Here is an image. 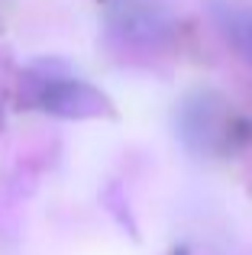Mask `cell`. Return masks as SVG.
I'll return each instance as SVG.
<instances>
[{"instance_id": "3", "label": "cell", "mask_w": 252, "mask_h": 255, "mask_svg": "<svg viewBox=\"0 0 252 255\" xmlns=\"http://www.w3.org/2000/svg\"><path fill=\"white\" fill-rule=\"evenodd\" d=\"M114 29L129 39H158L165 32V19L155 6L139 0H120L114 10Z\"/></svg>"}, {"instance_id": "1", "label": "cell", "mask_w": 252, "mask_h": 255, "mask_svg": "<svg viewBox=\"0 0 252 255\" xmlns=\"http://www.w3.org/2000/svg\"><path fill=\"white\" fill-rule=\"evenodd\" d=\"M178 132L181 139L197 152H223L233 145L236 136V117L227 97L214 91H197L178 110Z\"/></svg>"}, {"instance_id": "2", "label": "cell", "mask_w": 252, "mask_h": 255, "mask_svg": "<svg viewBox=\"0 0 252 255\" xmlns=\"http://www.w3.org/2000/svg\"><path fill=\"white\" fill-rule=\"evenodd\" d=\"M32 104L45 113H55L65 120H91L110 113V100L97 87L78 81V78H36V87L29 91Z\"/></svg>"}, {"instance_id": "4", "label": "cell", "mask_w": 252, "mask_h": 255, "mask_svg": "<svg viewBox=\"0 0 252 255\" xmlns=\"http://www.w3.org/2000/svg\"><path fill=\"white\" fill-rule=\"evenodd\" d=\"M214 16L227 42L236 49L243 62L252 65V6H236V3H214Z\"/></svg>"}]
</instances>
